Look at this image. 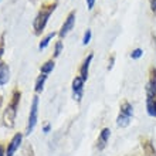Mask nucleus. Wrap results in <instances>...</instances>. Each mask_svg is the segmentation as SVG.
<instances>
[{
	"label": "nucleus",
	"instance_id": "nucleus-18",
	"mask_svg": "<svg viewBox=\"0 0 156 156\" xmlns=\"http://www.w3.org/2000/svg\"><path fill=\"white\" fill-rule=\"evenodd\" d=\"M61 50H62V43L58 41L57 44H55V50H54V57H58L61 54Z\"/></svg>",
	"mask_w": 156,
	"mask_h": 156
},
{
	"label": "nucleus",
	"instance_id": "nucleus-23",
	"mask_svg": "<svg viewBox=\"0 0 156 156\" xmlns=\"http://www.w3.org/2000/svg\"><path fill=\"white\" fill-rule=\"evenodd\" d=\"M114 61H115V58L112 57L111 61H109V66H108V70H111V68H112V66H114Z\"/></svg>",
	"mask_w": 156,
	"mask_h": 156
},
{
	"label": "nucleus",
	"instance_id": "nucleus-12",
	"mask_svg": "<svg viewBox=\"0 0 156 156\" xmlns=\"http://www.w3.org/2000/svg\"><path fill=\"white\" fill-rule=\"evenodd\" d=\"M146 112L149 116L156 118V98H146Z\"/></svg>",
	"mask_w": 156,
	"mask_h": 156
},
{
	"label": "nucleus",
	"instance_id": "nucleus-25",
	"mask_svg": "<svg viewBox=\"0 0 156 156\" xmlns=\"http://www.w3.org/2000/svg\"><path fill=\"white\" fill-rule=\"evenodd\" d=\"M2 101H3V99H2V97H0V107H2Z\"/></svg>",
	"mask_w": 156,
	"mask_h": 156
},
{
	"label": "nucleus",
	"instance_id": "nucleus-11",
	"mask_svg": "<svg viewBox=\"0 0 156 156\" xmlns=\"http://www.w3.org/2000/svg\"><path fill=\"white\" fill-rule=\"evenodd\" d=\"M92 54H90L88 57L82 61V66H81V68H80V77L84 80V81H87V78H88V70H90V64H91V61H92Z\"/></svg>",
	"mask_w": 156,
	"mask_h": 156
},
{
	"label": "nucleus",
	"instance_id": "nucleus-16",
	"mask_svg": "<svg viewBox=\"0 0 156 156\" xmlns=\"http://www.w3.org/2000/svg\"><path fill=\"white\" fill-rule=\"evenodd\" d=\"M142 55H144V51H142V48H135L131 53V57L133 58V60H138V58H140Z\"/></svg>",
	"mask_w": 156,
	"mask_h": 156
},
{
	"label": "nucleus",
	"instance_id": "nucleus-7",
	"mask_svg": "<svg viewBox=\"0 0 156 156\" xmlns=\"http://www.w3.org/2000/svg\"><path fill=\"white\" fill-rule=\"evenodd\" d=\"M84 80H82L80 75H77V77L73 80V97H74V99H77L78 102L81 101L82 98V92H84Z\"/></svg>",
	"mask_w": 156,
	"mask_h": 156
},
{
	"label": "nucleus",
	"instance_id": "nucleus-6",
	"mask_svg": "<svg viewBox=\"0 0 156 156\" xmlns=\"http://www.w3.org/2000/svg\"><path fill=\"white\" fill-rule=\"evenodd\" d=\"M74 24H75V12H71L70 14H68V17L66 19V21H64V24L61 26V30H60V33H58L60 38H64V37H66L67 34H68L71 30H73Z\"/></svg>",
	"mask_w": 156,
	"mask_h": 156
},
{
	"label": "nucleus",
	"instance_id": "nucleus-5",
	"mask_svg": "<svg viewBox=\"0 0 156 156\" xmlns=\"http://www.w3.org/2000/svg\"><path fill=\"white\" fill-rule=\"evenodd\" d=\"M21 140H23V133L17 132L16 135L10 139V142L7 144V148H6V156H13V155H14L17 149L20 148Z\"/></svg>",
	"mask_w": 156,
	"mask_h": 156
},
{
	"label": "nucleus",
	"instance_id": "nucleus-1",
	"mask_svg": "<svg viewBox=\"0 0 156 156\" xmlns=\"http://www.w3.org/2000/svg\"><path fill=\"white\" fill-rule=\"evenodd\" d=\"M20 97L21 92L19 90L13 91V97L12 101L9 102V105L4 109L3 114V125L7 128H13L14 126V121H16V115H17V108H19V104H20Z\"/></svg>",
	"mask_w": 156,
	"mask_h": 156
},
{
	"label": "nucleus",
	"instance_id": "nucleus-10",
	"mask_svg": "<svg viewBox=\"0 0 156 156\" xmlns=\"http://www.w3.org/2000/svg\"><path fill=\"white\" fill-rule=\"evenodd\" d=\"M10 80V68L6 62H0V87L6 85Z\"/></svg>",
	"mask_w": 156,
	"mask_h": 156
},
{
	"label": "nucleus",
	"instance_id": "nucleus-13",
	"mask_svg": "<svg viewBox=\"0 0 156 156\" xmlns=\"http://www.w3.org/2000/svg\"><path fill=\"white\" fill-rule=\"evenodd\" d=\"M45 80H47V75H45V74H40V75H38V78L36 80L34 91H36L37 94H40L41 91H43V88H44V82H45Z\"/></svg>",
	"mask_w": 156,
	"mask_h": 156
},
{
	"label": "nucleus",
	"instance_id": "nucleus-20",
	"mask_svg": "<svg viewBox=\"0 0 156 156\" xmlns=\"http://www.w3.org/2000/svg\"><path fill=\"white\" fill-rule=\"evenodd\" d=\"M50 131H51V125H50V123L44 125V128H43V132H44V133H48Z\"/></svg>",
	"mask_w": 156,
	"mask_h": 156
},
{
	"label": "nucleus",
	"instance_id": "nucleus-24",
	"mask_svg": "<svg viewBox=\"0 0 156 156\" xmlns=\"http://www.w3.org/2000/svg\"><path fill=\"white\" fill-rule=\"evenodd\" d=\"M3 51H4L3 47H0V58H2V55H3Z\"/></svg>",
	"mask_w": 156,
	"mask_h": 156
},
{
	"label": "nucleus",
	"instance_id": "nucleus-14",
	"mask_svg": "<svg viewBox=\"0 0 156 156\" xmlns=\"http://www.w3.org/2000/svg\"><path fill=\"white\" fill-rule=\"evenodd\" d=\"M54 70V61L53 60H48V61H45L43 66H41V68H40V71H41V74H50L51 71Z\"/></svg>",
	"mask_w": 156,
	"mask_h": 156
},
{
	"label": "nucleus",
	"instance_id": "nucleus-4",
	"mask_svg": "<svg viewBox=\"0 0 156 156\" xmlns=\"http://www.w3.org/2000/svg\"><path fill=\"white\" fill-rule=\"evenodd\" d=\"M37 121H38V97L36 95L33 98L31 107H30L29 122H27V128H26V135H30L34 131V128L37 125Z\"/></svg>",
	"mask_w": 156,
	"mask_h": 156
},
{
	"label": "nucleus",
	"instance_id": "nucleus-8",
	"mask_svg": "<svg viewBox=\"0 0 156 156\" xmlns=\"http://www.w3.org/2000/svg\"><path fill=\"white\" fill-rule=\"evenodd\" d=\"M146 98H156V68H151V78L146 84Z\"/></svg>",
	"mask_w": 156,
	"mask_h": 156
},
{
	"label": "nucleus",
	"instance_id": "nucleus-3",
	"mask_svg": "<svg viewBox=\"0 0 156 156\" xmlns=\"http://www.w3.org/2000/svg\"><path fill=\"white\" fill-rule=\"evenodd\" d=\"M132 116H133V107L129 102H123L119 109L118 118H116V125L119 128H126L131 123Z\"/></svg>",
	"mask_w": 156,
	"mask_h": 156
},
{
	"label": "nucleus",
	"instance_id": "nucleus-2",
	"mask_svg": "<svg viewBox=\"0 0 156 156\" xmlns=\"http://www.w3.org/2000/svg\"><path fill=\"white\" fill-rule=\"evenodd\" d=\"M54 10H55V3L41 7V10L38 12V14L36 16V19H34V30H36V33L37 34L44 30L45 24H47V21H48L50 16H51V13H53Z\"/></svg>",
	"mask_w": 156,
	"mask_h": 156
},
{
	"label": "nucleus",
	"instance_id": "nucleus-21",
	"mask_svg": "<svg viewBox=\"0 0 156 156\" xmlns=\"http://www.w3.org/2000/svg\"><path fill=\"white\" fill-rule=\"evenodd\" d=\"M151 9L153 13H156V0H151Z\"/></svg>",
	"mask_w": 156,
	"mask_h": 156
},
{
	"label": "nucleus",
	"instance_id": "nucleus-9",
	"mask_svg": "<svg viewBox=\"0 0 156 156\" xmlns=\"http://www.w3.org/2000/svg\"><path fill=\"white\" fill-rule=\"evenodd\" d=\"M109 136H111V131H109V128H104L101 133L98 136V140H97V146H98L99 151H102L105 146H107L108 140H109Z\"/></svg>",
	"mask_w": 156,
	"mask_h": 156
},
{
	"label": "nucleus",
	"instance_id": "nucleus-19",
	"mask_svg": "<svg viewBox=\"0 0 156 156\" xmlns=\"http://www.w3.org/2000/svg\"><path fill=\"white\" fill-rule=\"evenodd\" d=\"M94 4H95V0H87V7H88V10H92V9H94Z\"/></svg>",
	"mask_w": 156,
	"mask_h": 156
},
{
	"label": "nucleus",
	"instance_id": "nucleus-17",
	"mask_svg": "<svg viewBox=\"0 0 156 156\" xmlns=\"http://www.w3.org/2000/svg\"><path fill=\"white\" fill-rule=\"evenodd\" d=\"M91 36H92V33H91V30H87L85 34H84V38H82V44L87 45L88 43L91 41Z\"/></svg>",
	"mask_w": 156,
	"mask_h": 156
},
{
	"label": "nucleus",
	"instance_id": "nucleus-22",
	"mask_svg": "<svg viewBox=\"0 0 156 156\" xmlns=\"http://www.w3.org/2000/svg\"><path fill=\"white\" fill-rule=\"evenodd\" d=\"M0 156H6V149L2 144H0Z\"/></svg>",
	"mask_w": 156,
	"mask_h": 156
},
{
	"label": "nucleus",
	"instance_id": "nucleus-15",
	"mask_svg": "<svg viewBox=\"0 0 156 156\" xmlns=\"http://www.w3.org/2000/svg\"><path fill=\"white\" fill-rule=\"evenodd\" d=\"M54 36H55V33H50V34H47V36H45V37L40 41V44H38V48H40V50H44L45 47H47V45L50 44V41H51V40L54 38Z\"/></svg>",
	"mask_w": 156,
	"mask_h": 156
}]
</instances>
